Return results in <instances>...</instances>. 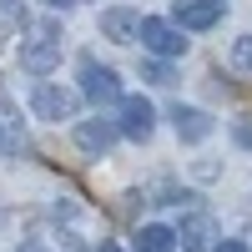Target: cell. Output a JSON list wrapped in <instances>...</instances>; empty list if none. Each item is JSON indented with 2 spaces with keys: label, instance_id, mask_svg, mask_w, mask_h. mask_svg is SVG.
Instances as JSON below:
<instances>
[{
  "label": "cell",
  "instance_id": "cell-17",
  "mask_svg": "<svg viewBox=\"0 0 252 252\" xmlns=\"http://www.w3.org/2000/svg\"><path fill=\"white\" fill-rule=\"evenodd\" d=\"M46 5H51V10H66V5H76V0H46Z\"/></svg>",
  "mask_w": 252,
  "mask_h": 252
},
{
  "label": "cell",
  "instance_id": "cell-15",
  "mask_svg": "<svg viewBox=\"0 0 252 252\" xmlns=\"http://www.w3.org/2000/svg\"><path fill=\"white\" fill-rule=\"evenodd\" d=\"M217 252H252L247 242H217Z\"/></svg>",
  "mask_w": 252,
  "mask_h": 252
},
{
  "label": "cell",
  "instance_id": "cell-11",
  "mask_svg": "<svg viewBox=\"0 0 252 252\" xmlns=\"http://www.w3.org/2000/svg\"><path fill=\"white\" fill-rule=\"evenodd\" d=\"M172 242H177L172 227H141V237H136L141 252H172Z\"/></svg>",
  "mask_w": 252,
  "mask_h": 252
},
{
  "label": "cell",
  "instance_id": "cell-16",
  "mask_svg": "<svg viewBox=\"0 0 252 252\" xmlns=\"http://www.w3.org/2000/svg\"><path fill=\"white\" fill-rule=\"evenodd\" d=\"M0 10H5V15H20L26 5H20V0H0Z\"/></svg>",
  "mask_w": 252,
  "mask_h": 252
},
{
  "label": "cell",
  "instance_id": "cell-5",
  "mask_svg": "<svg viewBox=\"0 0 252 252\" xmlns=\"http://www.w3.org/2000/svg\"><path fill=\"white\" fill-rule=\"evenodd\" d=\"M177 20L182 31H212L222 20V0H177Z\"/></svg>",
  "mask_w": 252,
  "mask_h": 252
},
{
  "label": "cell",
  "instance_id": "cell-14",
  "mask_svg": "<svg viewBox=\"0 0 252 252\" xmlns=\"http://www.w3.org/2000/svg\"><path fill=\"white\" fill-rule=\"evenodd\" d=\"M10 152H15V136L5 131V126H0V157H10Z\"/></svg>",
  "mask_w": 252,
  "mask_h": 252
},
{
  "label": "cell",
  "instance_id": "cell-1",
  "mask_svg": "<svg viewBox=\"0 0 252 252\" xmlns=\"http://www.w3.org/2000/svg\"><path fill=\"white\" fill-rule=\"evenodd\" d=\"M136 40H141V46L152 51V56H182V51H187L182 31H177V26H166V20H157V15H141Z\"/></svg>",
  "mask_w": 252,
  "mask_h": 252
},
{
  "label": "cell",
  "instance_id": "cell-8",
  "mask_svg": "<svg viewBox=\"0 0 252 252\" xmlns=\"http://www.w3.org/2000/svg\"><path fill=\"white\" fill-rule=\"evenodd\" d=\"M172 121H177V136L182 141H207V136H212V116L197 111V106H177Z\"/></svg>",
  "mask_w": 252,
  "mask_h": 252
},
{
  "label": "cell",
  "instance_id": "cell-2",
  "mask_svg": "<svg viewBox=\"0 0 252 252\" xmlns=\"http://www.w3.org/2000/svg\"><path fill=\"white\" fill-rule=\"evenodd\" d=\"M31 106H35L40 121H71L76 106H81V96H76V91H61V86H35Z\"/></svg>",
  "mask_w": 252,
  "mask_h": 252
},
{
  "label": "cell",
  "instance_id": "cell-9",
  "mask_svg": "<svg viewBox=\"0 0 252 252\" xmlns=\"http://www.w3.org/2000/svg\"><path fill=\"white\" fill-rule=\"evenodd\" d=\"M101 31H106L111 40H131V35L141 31V15H136V10H126V5H116V10L101 15Z\"/></svg>",
  "mask_w": 252,
  "mask_h": 252
},
{
  "label": "cell",
  "instance_id": "cell-10",
  "mask_svg": "<svg viewBox=\"0 0 252 252\" xmlns=\"http://www.w3.org/2000/svg\"><path fill=\"white\" fill-rule=\"evenodd\" d=\"M212 242H217V232H212L207 217H187L182 222V247L187 252H202V247H212Z\"/></svg>",
  "mask_w": 252,
  "mask_h": 252
},
{
  "label": "cell",
  "instance_id": "cell-6",
  "mask_svg": "<svg viewBox=\"0 0 252 252\" xmlns=\"http://www.w3.org/2000/svg\"><path fill=\"white\" fill-rule=\"evenodd\" d=\"M20 66H26L31 76H46V71H56L61 66V40H31L26 51H20Z\"/></svg>",
  "mask_w": 252,
  "mask_h": 252
},
{
  "label": "cell",
  "instance_id": "cell-4",
  "mask_svg": "<svg viewBox=\"0 0 252 252\" xmlns=\"http://www.w3.org/2000/svg\"><path fill=\"white\" fill-rule=\"evenodd\" d=\"M81 81H86V96L96 101H121V81H116V71L111 66H96V61H81Z\"/></svg>",
  "mask_w": 252,
  "mask_h": 252
},
{
  "label": "cell",
  "instance_id": "cell-3",
  "mask_svg": "<svg viewBox=\"0 0 252 252\" xmlns=\"http://www.w3.org/2000/svg\"><path fill=\"white\" fill-rule=\"evenodd\" d=\"M152 101L146 96H121V121H116V131L121 136H131V141H146L152 136Z\"/></svg>",
  "mask_w": 252,
  "mask_h": 252
},
{
  "label": "cell",
  "instance_id": "cell-13",
  "mask_svg": "<svg viewBox=\"0 0 252 252\" xmlns=\"http://www.w3.org/2000/svg\"><path fill=\"white\" fill-rule=\"evenodd\" d=\"M146 81H157V86H172V71H166V66H157V61H152V66H146Z\"/></svg>",
  "mask_w": 252,
  "mask_h": 252
},
{
  "label": "cell",
  "instance_id": "cell-7",
  "mask_svg": "<svg viewBox=\"0 0 252 252\" xmlns=\"http://www.w3.org/2000/svg\"><path fill=\"white\" fill-rule=\"evenodd\" d=\"M116 126L111 121H81L76 126V146H81V152H111V146H116Z\"/></svg>",
  "mask_w": 252,
  "mask_h": 252
},
{
  "label": "cell",
  "instance_id": "cell-12",
  "mask_svg": "<svg viewBox=\"0 0 252 252\" xmlns=\"http://www.w3.org/2000/svg\"><path fill=\"white\" fill-rule=\"evenodd\" d=\"M232 66L237 71H252V35H237L232 40Z\"/></svg>",
  "mask_w": 252,
  "mask_h": 252
}]
</instances>
